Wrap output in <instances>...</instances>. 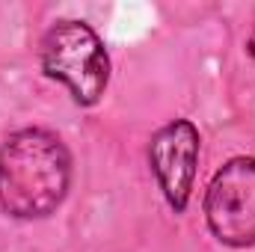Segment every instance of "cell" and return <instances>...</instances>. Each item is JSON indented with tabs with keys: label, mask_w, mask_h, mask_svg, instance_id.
Here are the masks:
<instances>
[{
	"label": "cell",
	"mask_w": 255,
	"mask_h": 252,
	"mask_svg": "<svg viewBox=\"0 0 255 252\" xmlns=\"http://www.w3.org/2000/svg\"><path fill=\"white\" fill-rule=\"evenodd\" d=\"M71 151L45 127H24L0 145V208L15 220H45L68 196Z\"/></svg>",
	"instance_id": "cell-1"
},
{
	"label": "cell",
	"mask_w": 255,
	"mask_h": 252,
	"mask_svg": "<svg viewBox=\"0 0 255 252\" xmlns=\"http://www.w3.org/2000/svg\"><path fill=\"white\" fill-rule=\"evenodd\" d=\"M39 63L51 80L68 86L80 107L98 104L110 83V57L101 36L77 18H63L45 33Z\"/></svg>",
	"instance_id": "cell-2"
},
{
	"label": "cell",
	"mask_w": 255,
	"mask_h": 252,
	"mask_svg": "<svg viewBox=\"0 0 255 252\" xmlns=\"http://www.w3.org/2000/svg\"><path fill=\"white\" fill-rule=\"evenodd\" d=\"M211 235L235 250L255 247V157H232L205 190Z\"/></svg>",
	"instance_id": "cell-3"
},
{
	"label": "cell",
	"mask_w": 255,
	"mask_h": 252,
	"mask_svg": "<svg viewBox=\"0 0 255 252\" xmlns=\"http://www.w3.org/2000/svg\"><path fill=\"white\" fill-rule=\"evenodd\" d=\"M148 166L175 214L187 211L199 166V130L190 119H175L157 127L148 142Z\"/></svg>",
	"instance_id": "cell-4"
},
{
	"label": "cell",
	"mask_w": 255,
	"mask_h": 252,
	"mask_svg": "<svg viewBox=\"0 0 255 252\" xmlns=\"http://www.w3.org/2000/svg\"><path fill=\"white\" fill-rule=\"evenodd\" d=\"M247 54L253 57V63H255V24H253V30H250V36H247Z\"/></svg>",
	"instance_id": "cell-5"
}]
</instances>
